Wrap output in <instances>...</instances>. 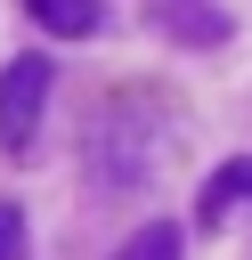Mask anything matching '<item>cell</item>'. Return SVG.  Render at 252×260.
<instances>
[{"instance_id": "cell-1", "label": "cell", "mask_w": 252, "mask_h": 260, "mask_svg": "<svg viewBox=\"0 0 252 260\" xmlns=\"http://www.w3.org/2000/svg\"><path fill=\"white\" fill-rule=\"evenodd\" d=\"M49 81H57V65H49V57H16V65L0 73V146H8V154H24V146L41 138Z\"/></svg>"}, {"instance_id": "cell-2", "label": "cell", "mask_w": 252, "mask_h": 260, "mask_svg": "<svg viewBox=\"0 0 252 260\" xmlns=\"http://www.w3.org/2000/svg\"><path fill=\"white\" fill-rule=\"evenodd\" d=\"M130 122H138V106H114V114L98 122V146H89V171H98L106 187H138V179H146V162H154V154H146V146L130 138Z\"/></svg>"}, {"instance_id": "cell-3", "label": "cell", "mask_w": 252, "mask_h": 260, "mask_svg": "<svg viewBox=\"0 0 252 260\" xmlns=\"http://www.w3.org/2000/svg\"><path fill=\"white\" fill-rule=\"evenodd\" d=\"M236 203H252V154H236V162H219V171L203 179L195 219H203V228H219V219H236Z\"/></svg>"}, {"instance_id": "cell-4", "label": "cell", "mask_w": 252, "mask_h": 260, "mask_svg": "<svg viewBox=\"0 0 252 260\" xmlns=\"http://www.w3.org/2000/svg\"><path fill=\"white\" fill-rule=\"evenodd\" d=\"M49 32H65V41H89L98 24H106V0H24Z\"/></svg>"}, {"instance_id": "cell-5", "label": "cell", "mask_w": 252, "mask_h": 260, "mask_svg": "<svg viewBox=\"0 0 252 260\" xmlns=\"http://www.w3.org/2000/svg\"><path fill=\"white\" fill-rule=\"evenodd\" d=\"M114 260H179V228L171 219H146V228H130L122 236V252Z\"/></svg>"}, {"instance_id": "cell-6", "label": "cell", "mask_w": 252, "mask_h": 260, "mask_svg": "<svg viewBox=\"0 0 252 260\" xmlns=\"http://www.w3.org/2000/svg\"><path fill=\"white\" fill-rule=\"evenodd\" d=\"M0 260H24V211L0 203Z\"/></svg>"}]
</instances>
